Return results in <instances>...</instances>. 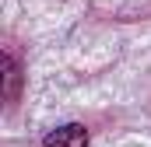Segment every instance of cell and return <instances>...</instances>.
Instances as JSON below:
<instances>
[{"label":"cell","instance_id":"1","mask_svg":"<svg viewBox=\"0 0 151 147\" xmlns=\"http://www.w3.org/2000/svg\"><path fill=\"white\" fill-rule=\"evenodd\" d=\"M42 147H88V130L81 123H67V126H56L42 137Z\"/></svg>","mask_w":151,"mask_h":147},{"label":"cell","instance_id":"2","mask_svg":"<svg viewBox=\"0 0 151 147\" xmlns=\"http://www.w3.org/2000/svg\"><path fill=\"white\" fill-rule=\"evenodd\" d=\"M18 88H21V67L14 60V53H4V98H7V105L18 102Z\"/></svg>","mask_w":151,"mask_h":147}]
</instances>
